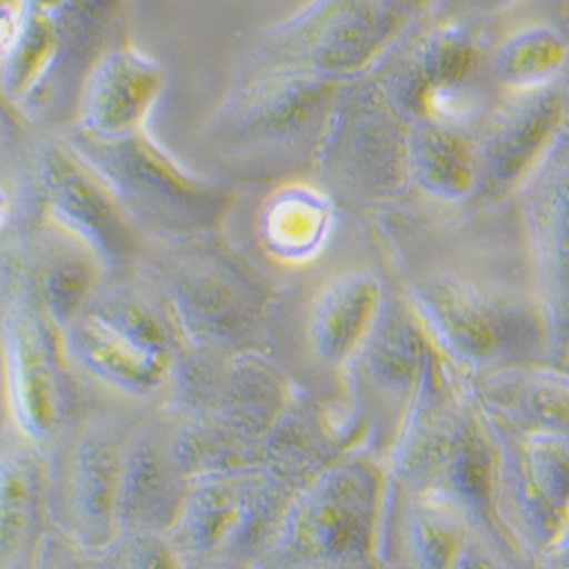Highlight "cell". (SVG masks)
Returning a JSON list of instances; mask_svg holds the SVG:
<instances>
[{
  "instance_id": "1",
  "label": "cell",
  "mask_w": 569,
  "mask_h": 569,
  "mask_svg": "<svg viewBox=\"0 0 569 569\" xmlns=\"http://www.w3.org/2000/svg\"><path fill=\"white\" fill-rule=\"evenodd\" d=\"M458 381V371L438 353L399 421L388 458V501L397 495L440 497L517 551L497 512V436Z\"/></svg>"
},
{
  "instance_id": "2",
  "label": "cell",
  "mask_w": 569,
  "mask_h": 569,
  "mask_svg": "<svg viewBox=\"0 0 569 569\" xmlns=\"http://www.w3.org/2000/svg\"><path fill=\"white\" fill-rule=\"evenodd\" d=\"M388 525V462L345 449L295 495L251 569H376Z\"/></svg>"
},
{
  "instance_id": "3",
  "label": "cell",
  "mask_w": 569,
  "mask_h": 569,
  "mask_svg": "<svg viewBox=\"0 0 569 569\" xmlns=\"http://www.w3.org/2000/svg\"><path fill=\"white\" fill-rule=\"evenodd\" d=\"M71 369L130 399L167 390L187 342L153 282L141 273L106 276L62 330Z\"/></svg>"
},
{
  "instance_id": "4",
  "label": "cell",
  "mask_w": 569,
  "mask_h": 569,
  "mask_svg": "<svg viewBox=\"0 0 569 569\" xmlns=\"http://www.w3.org/2000/svg\"><path fill=\"white\" fill-rule=\"evenodd\" d=\"M91 169L130 223L158 242L212 234L232 203V187L184 171L147 130L93 137L76 126L60 134Z\"/></svg>"
},
{
  "instance_id": "5",
  "label": "cell",
  "mask_w": 569,
  "mask_h": 569,
  "mask_svg": "<svg viewBox=\"0 0 569 569\" xmlns=\"http://www.w3.org/2000/svg\"><path fill=\"white\" fill-rule=\"evenodd\" d=\"M139 267L167 303L189 349L253 351L271 292L267 282L212 234L160 242Z\"/></svg>"
},
{
  "instance_id": "6",
  "label": "cell",
  "mask_w": 569,
  "mask_h": 569,
  "mask_svg": "<svg viewBox=\"0 0 569 569\" xmlns=\"http://www.w3.org/2000/svg\"><path fill=\"white\" fill-rule=\"evenodd\" d=\"M310 479L273 462L201 473L164 536L184 569H251Z\"/></svg>"
},
{
  "instance_id": "7",
  "label": "cell",
  "mask_w": 569,
  "mask_h": 569,
  "mask_svg": "<svg viewBox=\"0 0 569 569\" xmlns=\"http://www.w3.org/2000/svg\"><path fill=\"white\" fill-rule=\"evenodd\" d=\"M0 345L19 436L41 451L76 421L82 388L69 365L62 330L43 310L21 251L0 258Z\"/></svg>"
},
{
  "instance_id": "8",
  "label": "cell",
  "mask_w": 569,
  "mask_h": 569,
  "mask_svg": "<svg viewBox=\"0 0 569 569\" xmlns=\"http://www.w3.org/2000/svg\"><path fill=\"white\" fill-rule=\"evenodd\" d=\"M345 82L301 67H269L237 89L206 132L230 169L317 158Z\"/></svg>"
},
{
  "instance_id": "9",
  "label": "cell",
  "mask_w": 569,
  "mask_h": 569,
  "mask_svg": "<svg viewBox=\"0 0 569 569\" xmlns=\"http://www.w3.org/2000/svg\"><path fill=\"white\" fill-rule=\"evenodd\" d=\"M433 347L460 373L486 376L531 365V351H547L542 315L533 303L490 282L440 271L421 278L406 297Z\"/></svg>"
},
{
  "instance_id": "10",
  "label": "cell",
  "mask_w": 569,
  "mask_h": 569,
  "mask_svg": "<svg viewBox=\"0 0 569 569\" xmlns=\"http://www.w3.org/2000/svg\"><path fill=\"white\" fill-rule=\"evenodd\" d=\"M144 415L91 410L43 449L49 521L87 553L119 536L117 501L128 440Z\"/></svg>"
},
{
  "instance_id": "11",
  "label": "cell",
  "mask_w": 569,
  "mask_h": 569,
  "mask_svg": "<svg viewBox=\"0 0 569 569\" xmlns=\"http://www.w3.org/2000/svg\"><path fill=\"white\" fill-rule=\"evenodd\" d=\"M408 117L376 78L345 82L317 151L323 184L356 199H388L408 180Z\"/></svg>"
},
{
  "instance_id": "12",
  "label": "cell",
  "mask_w": 569,
  "mask_h": 569,
  "mask_svg": "<svg viewBox=\"0 0 569 569\" xmlns=\"http://www.w3.org/2000/svg\"><path fill=\"white\" fill-rule=\"evenodd\" d=\"M28 180L41 206L39 221H49L78 237L99 258L106 276L128 273L144 258L147 247L141 232L60 134L37 141Z\"/></svg>"
},
{
  "instance_id": "13",
  "label": "cell",
  "mask_w": 569,
  "mask_h": 569,
  "mask_svg": "<svg viewBox=\"0 0 569 569\" xmlns=\"http://www.w3.org/2000/svg\"><path fill=\"white\" fill-rule=\"evenodd\" d=\"M495 436L501 525L521 556L551 558L569 536V442L553 436Z\"/></svg>"
},
{
  "instance_id": "14",
  "label": "cell",
  "mask_w": 569,
  "mask_h": 569,
  "mask_svg": "<svg viewBox=\"0 0 569 569\" xmlns=\"http://www.w3.org/2000/svg\"><path fill=\"white\" fill-rule=\"evenodd\" d=\"M403 23L406 10L390 0H315L280 26V37L297 39L299 53L273 67H301L349 82L388 60Z\"/></svg>"
},
{
  "instance_id": "15",
  "label": "cell",
  "mask_w": 569,
  "mask_h": 569,
  "mask_svg": "<svg viewBox=\"0 0 569 569\" xmlns=\"http://www.w3.org/2000/svg\"><path fill=\"white\" fill-rule=\"evenodd\" d=\"M551 365L569 360V132L519 189Z\"/></svg>"
},
{
  "instance_id": "16",
  "label": "cell",
  "mask_w": 569,
  "mask_h": 569,
  "mask_svg": "<svg viewBox=\"0 0 569 569\" xmlns=\"http://www.w3.org/2000/svg\"><path fill=\"white\" fill-rule=\"evenodd\" d=\"M483 123L477 141L479 197L499 201L519 192L569 132L567 97L558 84L510 93L490 110Z\"/></svg>"
},
{
  "instance_id": "17",
  "label": "cell",
  "mask_w": 569,
  "mask_h": 569,
  "mask_svg": "<svg viewBox=\"0 0 569 569\" xmlns=\"http://www.w3.org/2000/svg\"><path fill=\"white\" fill-rule=\"evenodd\" d=\"M123 8L126 0H56L49 8L32 10L49 34V62L21 103L26 112L53 119L69 99H80L89 71L108 53L106 46Z\"/></svg>"
},
{
  "instance_id": "18",
  "label": "cell",
  "mask_w": 569,
  "mask_h": 569,
  "mask_svg": "<svg viewBox=\"0 0 569 569\" xmlns=\"http://www.w3.org/2000/svg\"><path fill=\"white\" fill-rule=\"evenodd\" d=\"M171 421L158 412L141 417L126 447L117 527L119 533H167L182 508L189 479L178 467L171 445Z\"/></svg>"
},
{
  "instance_id": "19",
  "label": "cell",
  "mask_w": 569,
  "mask_h": 569,
  "mask_svg": "<svg viewBox=\"0 0 569 569\" xmlns=\"http://www.w3.org/2000/svg\"><path fill=\"white\" fill-rule=\"evenodd\" d=\"M436 356L438 349L410 301L388 299L371 333L345 369L362 383L367 395L386 408L397 406L403 417Z\"/></svg>"
},
{
  "instance_id": "20",
  "label": "cell",
  "mask_w": 569,
  "mask_h": 569,
  "mask_svg": "<svg viewBox=\"0 0 569 569\" xmlns=\"http://www.w3.org/2000/svg\"><path fill=\"white\" fill-rule=\"evenodd\" d=\"M481 60L483 51L477 34L458 21H442L408 41L406 49L386 64L388 71L376 80L408 121H417L433 93L477 80Z\"/></svg>"
},
{
  "instance_id": "21",
  "label": "cell",
  "mask_w": 569,
  "mask_h": 569,
  "mask_svg": "<svg viewBox=\"0 0 569 569\" xmlns=\"http://www.w3.org/2000/svg\"><path fill=\"white\" fill-rule=\"evenodd\" d=\"M501 436H553L569 442V369L515 365L479 378L471 392Z\"/></svg>"
},
{
  "instance_id": "22",
  "label": "cell",
  "mask_w": 569,
  "mask_h": 569,
  "mask_svg": "<svg viewBox=\"0 0 569 569\" xmlns=\"http://www.w3.org/2000/svg\"><path fill=\"white\" fill-rule=\"evenodd\" d=\"M164 84L162 67L128 46L108 51L89 71L73 123L93 137H121L144 128Z\"/></svg>"
},
{
  "instance_id": "23",
  "label": "cell",
  "mask_w": 569,
  "mask_h": 569,
  "mask_svg": "<svg viewBox=\"0 0 569 569\" xmlns=\"http://www.w3.org/2000/svg\"><path fill=\"white\" fill-rule=\"evenodd\" d=\"M49 529L46 458L19 436L0 447V569H32Z\"/></svg>"
},
{
  "instance_id": "24",
  "label": "cell",
  "mask_w": 569,
  "mask_h": 569,
  "mask_svg": "<svg viewBox=\"0 0 569 569\" xmlns=\"http://www.w3.org/2000/svg\"><path fill=\"white\" fill-rule=\"evenodd\" d=\"M386 301L383 280L369 269L330 278L308 310L306 336L312 356L326 367L345 369L371 333Z\"/></svg>"
},
{
  "instance_id": "25",
  "label": "cell",
  "mask_w": 569,
  "mask_h": 569,
  "mask_svg": "<svg viewBox=\"0 0 569 569\" xmlns=\"http://www.w3.org/2000/svg\"><path fill=\"white\" fill-rule=\"evenodd\" d=\"M408 180L421 194L447 206L479 199L477 141L453 126L412 121L408 130Z\"/></svg>"
},
{
  "instance_id": "26",
  "label": "cell",
  "mask_w": 569,
  "mask_h": 569,
  "mask_svg": "<svg viewBox=\"0 0 569 569\" xmlns=\"http://www.w3.org/2000/svg\"><path fill=\"white\" fill-rule=\"evenodd\" d=\"M336 228V201L326 189L290 182L269 197L260 214L264 249L280 262L301 264L317 258Z\"/></svg>"
},
{
  "instance_id": "27",
  "label": "cell",
  "mask_w": 569,
  "mask_h": 569,
  "mask_svg": "<svg viewBox=\"0 0 569 569\" xmlns=\"http://www.w3.org/2000/svg\"><path fill=\"white\" fill-rule=\"evenodd\" d=\"M567 64L569 39L547 23L515 30L490 56V73L495 82L510 93L556 84Z\"/></svg>"
},
{
  "instance_id": "28",
  "label": "cell",
  "mask_w": 569,
  "mask_h": 569,
  "mask_svg": "<svg viewBox=\"0 0 569 569\" xmlns=\"http://www.w3.org/2000/svg\"><path fill=\"white\" fill-rule=\"evenodd\" d=\"M89 569H184L167 536L119 533L103 549L89 553Z\"/></svg>"
},
{
  "instance_id": "29",
  "label": "cell",
  "mask_w": 569,
  "mask_h": 569,
  "mask_svg": "<svg viewBox=\"0 0 569 569\" xmlns=\"http://www.w3.org/2000/svg\"><path fill=\"white\" fill-rule=\"evenodd\" d=\"M32 569H89V553L51 527Z\"/></svg>"
},
{
  "instance_id": "30",
  "label": "cell",
  "mask_w": 569,
  "mask_h": 569,
  "mask_svg": "<svg viewBox=\"0 0 569 569\" xmlns=\"http://www.w3.org/2000/svg\"><path fill=\"white\" fill-rule=\"evenodd\" d=\"M469 3L477 12L492 14V12H501V10L512 8L515 3H519V0H469Z\"/></svg>"
},
{
  "instance_id": "31",
  "label": "cell",
  "mask_w": 569,
  "mask_h": 569,
  "mask_svg": "<svg viewBox=\"0 0 569 569\" xmlns=\"http://www.w3.org/2000/svg\"><path fill=\"white\" fill-rule=\"evenodd\" d=\"M551 558H556L562 565V569H569V536L565 538V542L556 549V553Z\"/></svg>"
},
{
  "instance_id": "32",
  "label": "cell",
  "mask_w": 569,
  "mask_h": 569,
  "mask_svg": "<svg viewBox=\"0 0 569 569\" xmlns=\"http://www.w3.org/2000/svg\"><path fill=\"white\" fill-rule=\"evenodd\" d=\"M390 3H395V6H399V8L406 10V0H390Z\"/></svg>"
},
{
  "instance_id": "33",
  "label": "cell",
  "mask_w": 569,
  "mask_h": 569,
  "mask_svg": "<svg viewBox=\"0 0 569 569\" xmlns=\"http://www.w3.org/2000/svg\"><path fill=\"white\" fill-rule=\"evenodd\" d=\"M0 212H3V210H0Z\"/></svg>"
}]
</instances>
